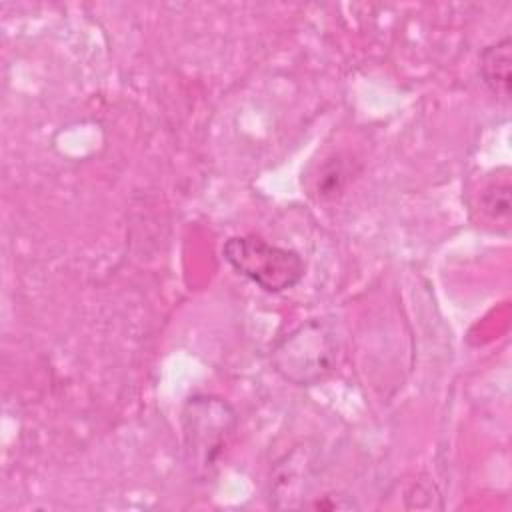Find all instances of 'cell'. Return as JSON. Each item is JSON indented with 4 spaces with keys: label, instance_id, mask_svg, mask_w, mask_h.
Listing matches in <instances>:
<instances>
[{
    "label": "cell",
    "instance_id": "cell-2",
    "mask_svg": "<svg viewBox=\"0 0 512 512\" xmlns=\"http://www.w3.org/2000/svg\"><path fill=\"white\" fill-rule=\"evenodd\" d=\"M222 254L240 276L270 294L294 288L304 278L306 270V264L296 250L270 244L252 234L228 238Z\"/></svg>",
    "mask_w": 512,
    "mask_h": 512
},
{
    "label": "cell",
    "instance_id": "cell-3",
    "mask_svg": "<svg viewBox=\"0 0 512 512\" xmlns=\"http://www.w3.org/2000/svg\"><path fill=\"white\" fill-rule=\"evenodd\" d=\"M272 366L296 386L322 382L336 366V340L320 320H308L272 348Z\"/></svg>",
    "mask_w": 512,
    "mask_h": 512
},
{
    "label": "cell",
    "instance_id": "cell-1",
    "mask_svg": "<svg viewBox=\"0 0 512 512\" xmlns=\"http://www.w3.org/2000/svg\"><path fill=\"white\" fill-rule=\"evenodd\" d=\"M238 424L234 408L220 396L194 394L182 408L186 460L192 472L206 478L222 456Z\"/></svg>",
    "mask_w": 512,
    "mask_h": 512
},
{
    "label": "cell",
    "instance_id": "cell-4",
    "mask_svg": "<svg viewBox=\"0 0 512 512\" xmlns=\"http://www.w3.org/2000/svg\"><path fill=\"white\" fill-rule=\"evenodd\" d=\"M510 66H512V42L510 36L486 46L480 54V76L486 88L502 98H510Z\"/></svg>",
    "mask_w": 512,
    "mask_h": 512
},
{
    "label": "cell",
    "instance_id": "cell-5",
    "mask_svg": "<svg viewBox=\"0 0 512 512\" xmlns=\"http://www.w3.org/2000/svg\"><path fill=\"white\" fill-rule=\"evenodd\" d=\"M482 208L488 216L508 222V218H510V182L506 176L490 182L484 188Z\"/></svg>",
    "mask_w": 512,
    "mask_h": 512
}]
</instances>
